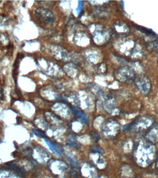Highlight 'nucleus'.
Instances as JSON below:
<instances>
[{
  "instance_id": "f257e3e1",
  "label": "nucleus",
  "mask_w": 158,
  "mask_h": 178,
  "mask_svg": "<svg viewBox=\"0 0 158 178\" xmlns=\"http://www.w3.org/2000/svg\"><path fill=\"white\" fill-rule=\"evenodd\" d=\"M35 16L39 22L45 25H51L55 21V16L53 13L44 8L37 9L35 11Z\"/></svg>"
},
{
  "instance_id": "f03ea898",
  "label": "nucleus",
  "mask_w": 158,
  "mask_h": 178,
  "mask_svg": "<svg viewBox=\"0 0 158 178\" xmlns=\"http://www.w3.org/2000/svg\"><path fill=\"white\" fill-rule=\"evenodd\" d=\"M73 113L75 114V116L77 117V118L79 120H81L83 123L86 124H89V119L87 115L80 110L77 109H73Z\"/></svg>"
},
{
  "instance_id": "7ed1b4c3",
  "label": "nucleus",
  "mask_w": 158,
  "mask_h": 178,
  "mask_svg": "<svg viewBox=\"0 0 158 178\" xmlns=\"http://www.w3.org/2000/svg\"><path fill=\"white\" fill-rule=\"evenodd\" d=\"M45 142L47 143V145L49 146L50 149L52 150L53 152L56 153L57 155H61L62 154V152L61 149L58 146H57V145L54 144V143H53L51 141L45 139Z\"/></svg>"
},
{
  "instance_id": "20e7f679",
  "label": "nucleus",
  "mask_w": 158,
  "mask_h": 178,
  "mask_svg": "<svg viewBox=\"0 0 158 178\" xmlns=\"http://www.w3.org/2000/svg\"><path fill=\"white\" fill-rule=\"evenodd\" d=\"M33 132L36 134L37 136H39L42 137L43 138H46V136H45V134L43 133V132H42V131H40V130H37V129H33Z\"/></svg>"
},
{
  "instance_id": "39448f33",
  "label": "nucleus",
  "mask_w": 158,
  "mask_h": 178,
  "mask_svg": "<svg viewBox=\"0 0 158 178\" xmlns=\"http://www.w3.org/2000/svg\"><path fill=\"white\" fill-rule=\"evenodd\" d=\"M92 137L93 139V140L98 141V140L100 139V136L96 132H93V133H92Z\"/></svg>"
},
{
  "instance_id": "423d86ee",
  "label": "nucleus",
  "mask_w": 158,
  "mask_h": 178,
  "mask_svg": "<svg viewBox=\"0 0 158 178\" xmlns=\"http://www.w3.org/2000/svg\"><path fill=\"white\" fill-rule=\"evenodd\" d=\"M2 97H4V96H3V90L2 89H0V98L2 99Z\"/></svg>"
}]
</instances>
